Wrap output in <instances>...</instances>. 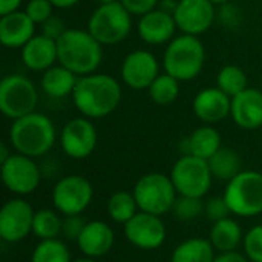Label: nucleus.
I'll return each instance as SVG.
<instances>
[{"label": "nucleus", "instance_id": "1", "mask_svg": "<svg viewBox=\"0 0 262 262\" xmlns=\"http://www.w3.org/2000/svg\"><path fill=\"white\" fill-rule=\"evenodd\" d=\"M123 89L117 78L107 74H89L78 77L72 92V101L77 111L89 118H104L111 115L121 103Z\"/></svg>", "mask_w": 262, "mask_h": 262}, {"label": "nucleus", "instance_id": "2", "mask_svg": "<svg viewBox=\"0 0 262 262\" xmlns=\"http://www.w3.org/2000/svg\"><path fill=\"white\" fill-rule=\"evenodd\" d=\"M58 63L77 77L97 72L103 61V45L88 29H68L57 40Z\"/></svg>", "mask_w": 262, "mask_h": 262}, {"label": "nucleus", "instance_id": "3", "mask_svg": "<svg viewBox=\"0 0 262 262\" xmlns=\"http://www.w3.org/2000/svg\"><path fill=\"white\" fill-rule=\"evenodd\" d=\"M55 140L57 130L52 120L37 111L12 120L9 127V143L12 149L34 160L46 155L54 147Z\"/></svg>", "mask_w": 262, "mask_h": 262}, {"label": "nucleus", "instance_id": "4", "mask_svg": "<svg viewBox=\"0 0 262 262\" xmlns=\"http://www.w3.org/2000/svg\"><path fill=\"white\" fill-rule=\"evenodd\" d=\"M206 61V48L200 37L181 34L173 37L164 51L163 68L164 72L180 81H190L196 78Z\"/></svg>", "mask_w": 262, "mask_h": 262}, {"label": "nucleus", "instance_id": "5", "mask_svg": "<svg viewBox=\"0 0 262 262\" xmlns=\"http://www.w3.org/2000/svg\"><path fill=\"white\" fill-rule=\"evenodd\" d=\"M88 31L103 46L117 45L129 37L132 15L120 2L98 5L89 17Z\"/></svg>", "mask_w": 262, "mask_h": 262}, {"label": "nucleus", "instance_id": "6", "mask_svg": "<svg viewBox=\"0 0 262 262\" xmlns=\"http://www.w3.org/2000/svg\"><path fill=\"white\" fill-rule=\"evenodd\" d=\"M223 196L232 215L241 218L259 215L262 213V173L256 170H241L227 183Z\"/></svg>", "mask_w": 262, "mask_h": 262}, {"label": "nucleus", "instance_id": "7", "mask_svg": "<svg viewBox=\"0 0 262 262\" xmlns=\"http://www.w3.org/2000/svg\"><path fill=\"white\" fill-rule=\"evenodd\" d=\"M132 193L141 212H147L157 216H163L170 212L178 195L172 178L158 172L143 175L135 183Z\"/></svg>", "mask_w": 262, "mask_h": 262}, {"label": "nucleus", "instance_id": "8", "mask_svg": "<svg viewBox=\"0 0 262 262\" xmlns=\"http://www.w3.org/2000/svg\"><path fill=\"white\" fill-rule=\"evenodd\" d=\"M38 92L35 84L21 74L6 75L0 83V111L11 120L35 112Z\"/></svg>", "mask_w": 262, "mask_h": 262}, {"label": "nucleus", "instance_id": "9", "mask_svg": "<svg viewBox=\"0 0 262 262\" xmlns=\"http://www.w3.org/2000/svg\"><path fill=\"white\" fill-rule=\"evenodd\" d=\"M170 178L178 195L203 198L210 190L213 175L207 160L181 155L172 167Z\"/></svg>", "mask_w": 262, "mask_h": 262}, {"label": "nucleus", "instance_id": "10", "mask_svg": "<svg viewBox=\"0 0 262 262\" xmlns=\"http://www.w3.org/2000/svg\"><path fill=\"white\" fill-rule=\"evenodd\" d=\"M92 196V184L81 175L63 177L52 189L54 207L64 216L81 215L89 207Z\"/></svg>", "mask_w": 262, "mask_h": 262}, {"label": "nucleus", "instance_id": "11", "mask_svg": "<svg viewBox=\"0 0 262 262\" xmlns=\"http://www.w3.org/2000/svg\"><path fill=\"white\" fill-rule=\"evenodd\" d=\"M2 181L9 192L25 196L37 190L41 172L34 158L15 152L2 163Z\"/></svg>", "mask_w": 262, "mask_h": 262}, {"label": "nucleus", "instance_id": "12", "mask_svg": "<svg viewBox=\"0 0 262 262\" xmlns=\"http://www.w3.org/2000/svg\"><path fill=\"white\" fill-rule=\"evenodd\" d=\"M34 215L35 212L28 201L21 198L6 201L0 209V238L11 244L23 241L32 233Z\"/></svg>", "mask_w": 262, "mask_h": 262}, {"label": "nucleus", "instance_id": "13", "mask_svg": "<svg viewBox=\"0 0 262 262\" xmlns=\"http://www.w3.org/2000/svg\"><path fill=\"white\" fill-rule=\"evenodd\" d=\"M63 152L74 160L88 158L97 147L98 134L94 123L86 117H77L69 120L60 135Z\"/></svg>", "mask_w": 262, "mask_h": 262}, {"label": "nucleus", "instance_id": "14", "mask_svg": "<svg viewBox=\"0 0 262 262\" xmlns=\"http://www.w3.org/2000/svg\"><path fill=\"white\" fill-rule=\"evenodd\" d=\"M215 17V5L210 0H178L173 11L177 28L183 34L195 37L207 32Z\"/></svg>", "mask_w": 262, "mask_h": 262}, {"label": "nucleus", "instance_id": "15", "mask_svg": "<svg viewBox=\"0 0 262 262\" xmlns=\"http://www.w3.org/2000/svg\"><path fill=\"white\" fill-rule=\"evenodd\" d=\"M124 236L137 249L155 250L164 244L167 232L161 216L140 210L124 224Z\"/></svg>", "mask_w": 262, "mask_h": 262}, {"label": "nucleus", "instance_id": "16", "mask_svg": "<svg viewBox=\"0 0 262 262\" xmlns=\"http://www.w3.org/2000/svg\"><path fill=\"white\" fill-rule=\"evenodd\" d=\"M158 58L146 49L129 52L121 63V78L134 91H147L160 75Z\"/></svg>", "mask_w": 262, "mask_h": 262}, {"label": "nucleus", "instance_id": "17", "mask_svg": "<svg viewBox=\"0 0 262 262\" xmlns=\"http://www.w3.org/2000/svg\"><path fill=\"white\" fill-rule=\"evenodd\" d=\"M177 29L178 28L173 15L161 8H157L140 17L137 23V32L140 38L152 46L169 43L175 37Z\"/></svg>", "mask_w": 262, "mask_h": 262}, {"label": "nucleus", "instance_id": "18", "mask_svg": "<svg viewBox=\"0 0 262 262\" xmlns=\"http://www.w3.org/2000/svg\"><path fill=\"white\" fill-rule=\"evenodd\" d=\"M193 114L206 124L220 123L230 115L232 98L220 88H206L200 91L192 103Z\"/></svg>", "mask_w": 262, "mask_h": 262}, {"label": "nucleus", "instance_id": "19", "mask_svg": "<svg viewBox=\"0 0 262 262\" xmlns=\"http://www.w3.org/2000/svg\"><path fill=\"white\" fill-rule=\"evenodd\" d=\"M115 243V235L111 226L104 221H89L86 223L81 235L77 239L80 252L86 258L98 259L106 256Z\"/></svg>", "mask_w": 262, "mask_h": 262}, {"label": "nucleus", "instance_id": "20", "mask_svg": "<svg viewBox=\"0 0 262 262\" xmlns=\"http://www.w3.org/2000/svg\"><path fill=\"white\" fill-rule=\"evenodd\" d=\"M230 117L233 123L246 130L262 127V92L247 88L244 92L232 98Z\"/></svg>", "mask_w": 262, "mask_h": 262}, {"label": "nucleus", "instance_id": "21", "mask_svg": "<svg viewBox=\"0 0 262 262\" xmlns=\"http://www.w3.org/2000/svg\"><path fill=\"white\" fill-rule=\"evenodd\" d=\"M20 57L29 71L45 72L55 66V61H58L57 41L43 34H35L20 49Z\"/></svg>", "mask_w": 262, "mask_h": 262}, {"label": "nucleus", "instance_id": "22", "mask_svg": "<svg viewBox=\"0 0 262 262\" xmlns=\"http://www.w3.org/2000/svg\"><path fill=\"white\" fill-rule=\"evenodd\" d=\"M35 26L28 14L20 9L0 15V41L5 48L21 49L35 35Z\"/></svg>", "mask_w": 262, "mask_h": 262}, {"label": "nucleus", "instance_id": "23", "mask_svg": "<svg viewBox=\"0 0 262 262\" xmlns=\"http://www.w3.org/2000/svg\"><path fill=\"white\" fill-rule=\"evenodd\" d=\"M221 134L210 124L196 127L183 143V155L210 160L221 149Z\"/></svg>", "mask_w": 262, "mask_h": 262}, {"label": "nucleus", "instance_id": "24", "mask_svg": "<svg viewBox=\"0 0 262 262\" xmlns=\"http://www.w3.org/2000/svg\"><path fill=\"white\" fill-rule=\"evenodd\" d=\"M77 81H78V77L72 71L58 64L43 72L40 86L46 95L52 98H63V97L72 95Z\"/></svg>", "mask_w": 262, "mask_h": 262}, {"label": "nucleus", "instance_id": "25", "mask_svg": "<svg viewBox=\"0 0 262 262\" xmlns=\"http://www.w3.org/2000/svg\"><path fill=\"white\" fill-rule=\"evenodd\" d=\"M209 241L213 249L220 253L235 252L238 246L244 241L241 226L230 216L213 223L209 235Z\"/></svg>", "mask_w": 262, "mask_h": 262}, {"label": "nucleus", "instance_id": "26", "mask_svg": "<svg viewBox=\"0 0 262 262\" xmlns=\"http://www.w3.org/2000/svg\"><path fill=\"white\" fill-rule=\"evenodd\" d=\"M215 249L209 239L189 238L172 252L170 262H215Z\"/></svg>", "mask_w": 262, "mask_h": 262}, {"label": "nucleus", "instance_id": "27", "mask_svg": "<svg viewBox=\"0 0 262 262\" xmlns=\"http://www.w3.org/2000/svg\"><path fill=\"white\" fill-rule=\"evenodd\" d=\"M209 167L215 180L229 183L241 172V158L235 150L229 147H221L209 160Z\"/></svg>", "mask_w": 262, "mask_h": 262}, {"label": "nucleus", "instance_id": "28", "mask_svg": "<svg viewBox=\"0 0 262 262\" xmlns=\"http://www.w3.org/2000/svg\"><path fill=\"white\" fill-rule=\"evenodd\" d=\"M106 210L109 218L118 224H126L140 212L134 193L126 190H118L112 193L111 198L107 200Z\"/></svg>", "mask_w": 262, "mask_h": 262}, {"label": "nucleus", "instance_id": "29", "mask_svg": "<svg viewBox=\"0 0 262 262\" xmlns=\"http://www.w3.org/2000/svg\"><path fill=\"white\" fill-rule=\"evenodd\" d=\"M216 88H220L230 98L239 95L249 88V78L243 68L236 64H226L216 75Z\"/></svg>", "mask_w": 262, "mask_h": 262}, {"label": "nucleus", "instance_id": "30", "mask_svg": "<svg viewBox=\"0 0 262 262\" xmlns=\"http://www.w3.org/2000/svg\"><path fill=\"white\" fill-rule=\"evenodd\" d=\"M61 230H63V220L60 218L58 212L49 209H41L35 212L32 235H35L40 241L55 239L61 235Z\"/></svg>", "mask_w": 262, "mask_h": 262}, {"label": "nucleus", "instance_id": "31", "mask_svg": "<svg viewBox=\"0 0 262 262\" xmlns=\"http://www.w3.org/2000/svg\"><path fill=\"white\" fill-rule=\"evenodd\" d=\"M147 92H149L150 100L155 104H160V106L172 104L177 101V98L180 95V80L163 72L154 80V83L150 84Z\"/></svg>", "mask_w": 262, "mask_h": 262}, {"label": "nucleus", "instance_id": "32", "mask_svg": "<svg viewBox=\"0 0 262 262\" xmlns=\"http://www.w3.org/2000/svg\"><path fill=\"white\" fill-rule=\"evenodd\" d=\"M31 262H72V258L66 244L55 238L40 241L31 253Z\"/></svg>", "mask_w": 262, "mask_h": 262}, {"label": "nucleus", "instance_id": "33", "mask_svg": "<svg viewBox=\"0 0 262 262\" xmlns=\"http://www.w3.org/2000/svg\"><path fill=\"white\" fill-rule=\"evenodd\" d=\"M173 215L180 221H193L200 218L204 213V203L203 198H193V196H178L173 204Z\"/></svg>", "mask_w": 262, "mask_h": 262}, {"label": "nucleus", "instance_id": "34", "mask_svg": "<svg viewBox=\"0 0 262 262\" xmlns=\"http://www.w3.org/2000/svg\"><path fill=\"white\" fill-rule=\"evenodd\" d=\"M244 255L250 262H262V224L252 227L243 241Z\"/></svg>", "mask_w": 262, "mask_h": 262}, {"label": "nucleus", "instance_id": "35", "mask_svg": "<svg viewBox=\"0 0 262 262\" xmlns=\"http://www.w3.org/2000/svg\"><path fill=\"white\" fill-rule=\"evenodd\" d=\"M54 8L55 6L51 3V0H29L26 3L25 12L35 25H41L54 15Z\"/></svg>", "mask_w": 262, "mask_h": 262}, {"label": "nucleus", "instance_id": "36", "mask_svg": "<svg viewBox=\"0 0 262 262\" xmlns=\"http://www.w3.org/2000/svg\"><path fill=\"white\" fill-rule=\"evenodd\" d=\"M204 215L210 221L216 223V221L224 220L229 215H232V212H230L229 204L224 200V196H213L207 203H204Z\"/></svg>", "mask_w": 262, "mask_h": 262}, {"label": "nucleus", "instance_id": "37", "mask_svg": "<svg viewBox=\"0 0 262 262\" xmlns=\"http://www.w3.org/2000/svg\"><path fill=\"white\" fill-rule=\"evenodd\" d=\"M86 223L83 221V218L80 215H71V216H64L63 220V230L61 233L71 239V241H75L78 239V236L81 235L83 229H84Z\"/></svg>", "mask_w": 262, "mask_h": 262}, {"label": "nucleus", "instance_id": "38", "mask_svg": "<svg viewBox=\"0 0 262 262\" xmlns=\"http://www.w3.org/2000/svg\"><path fill=\"white\" fill-rule=\"evenodd\" d=\"M160 0H120V3L130 12V15L143 17L147 12L157 9Z\"/></svg>", "mask_w": 262, "mask_h": 262}, {"label": "nucleus", "instance_id": "39", "mask_svg": "<svg viewBox=\"0 0 262 262\" xmlns=\"http://www.w3.org/2000/svg\"><path fill=\"white\" fill-rule=\"evenodd\" d=\"M40 26H41V32H40V34H43V35H46V37L55 40V41L68 31V28L64 26V21H63L60 17H57V15L49 17V18H48L46 21H43Z\"/></svg>", "mask_w": 262, "mask_h": 262}, {"label": "nucleus", "instance_id": "40", "mask_svg": "<svg viewBox=\"0 0 262 262\" xmlns=\"http://www.w3.org/2000/svg\"><path fill=\"white\" fill-rule=\"evenodd\" d=\"M215 262H250L246 255H241L238 252H227V253H220L216 255Z\"/></svg>", "mask_w": 262, "mask_h": 262}, {"label": "nucleus", "instance_id": "41", "mask_svg": "<svg viewBox=\"0 0 262 262\" xmlns=\"http://www.w3.org/2000/svg\"><path fill=\"white\" fill-rule=\"evenodd\" d=\"M23 0H0V15H6L18 11Z\"/></svg>", "mask_w": 262, "mask_h": 262}, {"label": "nucleus", "instance_id": "42", "mask_svg": "<svg viewBox=\"0 0 262 262\" xmlns=\"http://www.w3.org/2000/svg\"><path fill=\"white\" fill-rule=\"evenodd\" d=\"M80 0H51V3L55 6V8H60V9H68V8H72L78 3Z\"/></svg>", "mask_w": 262, "mask_h": 262}, {"label": "nucleus", "instance_id": "43", "mask_svg": "<svg viewBox=\"0 0 262 262\" xmlns=\"http://www.w3.org/2000/svg\"><path fill=\"white\" fill-rule=\"evenodd\" d=\"M11 155H12V154H9L8 146H6L5 143H2V144H0V164H2L3 161H6Z\"/></svg>", "mask_w": 262, "mask_h": 262}, {"label": "nucleus", "instance_id": "44", "mask_svg": "<svg viewBox=\"0 0 262 262\" xmlns=\"http://www.w3.org/2000/svg\"><path fill=\"white\" fill-rule=\"evenodd\" d=\"M72 262H97V259H92V258H80V259H75V261Z\"/></svg>", "mask_w": 262, "mask_h": 262}, {"label": "nucleus", "instance_id": "45", "mask_svg": "<svg viewBox=\"0 0 262 262\" xmlns=\"http://www.w3.org/2000/svg\"><path fill=\"white\" fill-rule=\"evenodd\" d=\"M210 2H212L213 5H227L230 0H210Z\"/></svg>", "mask_w": 262, "mask_h": 262}, {"label": "nucleus", "instance_id": "46", "mask_svg": "<svg viewBox=\"0 0 262 262\" xmlns=\"http://www.w3.org/2000/svg\"><path fill=\"white\" fill-rule=\"evenodd\" d=\"M98 5H104V3H112V2H120V0H95Z\"/></svg>", "mask_w": 262, "mask_h": 262}]
</instances>
